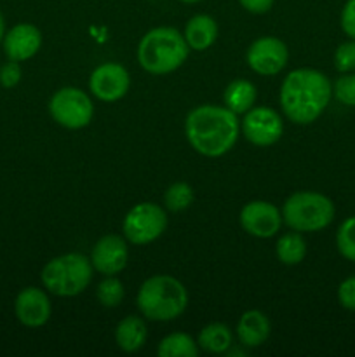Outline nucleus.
Here are the masks:
<instances>
[{"label":"nucleus","instance_id":"nucleus-1","mask_svg":"<svg viewBox=\"0 0 355 357\" xmlns=\"http://www.w3.org/2000/svg\"><path fill=\"white\" fill-rule=\"evenodd\" d=\"M331 82L322 72L299 68L289 73L281 87V107L294 124L317 121L329 105Z\"/></svg>","mask_w":355,"mask_h":357},{"label":"nucleus","instance_id":"nucleus-2","mask_svg":"<svg viewBox=\"0 0 355 357\" xmlns=\"http://www.w3.org/2000/svg\"><path fill=\"white\" fill-rule=\"evenodd\" d=\"M230 108L202 105L187 117V138L198 153L219 157L233 149L239 138V121Z\"/></svg>","mask_w":355,"mask_h":357},{"label":"nucleus","instance_id":"nucleus-3","mask_svg":"<svg viewBox=\"0 0 355 357\" xmlns=\"http://www.w3.org/2000/svg\"><path fill=\"white\" fill-rule=\"evenodd\" d=\"M188 49L187 40L176 28H153L139 42L138 61L146 72L164 75L183 65Z\"/></svg>","mask_w":355,"mask_h":357},{"label":"nucleus","instance_id":"nucleus-4","mask_svg":"<svg viewBox=\"0 0 355 357\" xmlns=\"http://www.w3.org/2000/svg\"><path fill=\"white\" fill-rule=\"evenodd\" d=\"M187 289L171 275L146 279L138 293V307L150 321L176 319L187 309Z\"/></svg>","mask_w":355,"mask_h":357},{"label":"nucleus","instance_id":"nucleus-5","mask_svg":"<svg viewBox=\"0 0 355 357\" xmlns=\"http://www.w3.org/2000/svg\"><path fill=\"white\" fill-rule=\"evenodd\" d=\"M93 261L80 253H68L49 261L42 271V282L58 296H75L89 286Z\"/></svg>","mask_w":355,"mask_h":357},{"label":"nucleus","instance_id":"nucleus-6","mask_svg":"<svg viewBox=\"0 0 355 357\" xmlns=\"http://www.w3.org/2000/svg\"><path fill=\"white\" fill-rule=\"evenodd\" d=\"M282 218L296 232H317L333 222L334 204L317 192H296L285 201Z\"/></svg>","mask_w":355,"mask_h":357},{"label":"nucleus","instance_id":"nucleus-7","mask_svg":"<svg viewBox=\"0 0 355 357\" xmlns=\"http://www.w3.org/2000/svg\"><path fill=\"white\" fill-rule=\"evenodd\" d=\"M49 112H51L52 119L63 128L80 129L89 124L94 108L93 101L86 93L75 89V87H65L52 96L51 103H49Z\"/></svg>","mask_w":355,"mask_h":357},{"label":"nucleus","instance_id":"nucleus-8","mask_svg":"<svg viewBox=\"0 0 355 357\" xmlns=\"http://www.w3.org/2000/svg\"><path fill=\"white\" fill-rule=\"evenodd\" d=\"M167 227V216L160 206L141 202L125 215L124 236L132 244H148L162 236Z\"/></svg>","mask_w":355,"mask_h":357},{"label":"nucleus","instance_id":"nucleus-9","mask_svg":"<svg viewBox=\"0 0 355 357\" xmlns=\"http://www.w3.org/2000/svg\"><path fill=\"white\" fill-rule=\"evenodd\" d=\"M242 131L253 145L270 146L281 139L284 124L281 115L271 108H251L242 121Z\"/></svg>","mask_w":355,"mask_h":357},{"label":"nucleus","instance_id":"nucleus-10","mask_svg":"<svg viewBox=\"0 0 355 357\" xmlns=\"http://www.w3.org/2000/svg\"><path fill=\"white\" fill-rule=\"evenodd\" d=\"M287 47L275 37L258 38L247 51V65L260 75H275L287 65Z\"/></svg>","mask_w":355,"mask_h":357},{"label":"nucleus","instance_id":"nucleus-11","mask_svg":"<svg viewBox=\"0 0 355 357\" xmlns=\"http://www.w3.org/2000/svg\"><path fill=\"white\" fill-rule=\"evenodd\" d=\"M90 93L101 101H117L127 93L129 73L117 63H104L97 66L89 80Z\"/></svg>","mask_w":355,"mask_h":357},{"label":"nucleus","instance_id":"nucleus-12","mask_svg":"<svg viewBox=\"0 0 355 357\" xmlns=\"http://www.w3.org/2000/svg\"><path fill=\"white\" fill-rule=\"evenodd\" d=\"M240 223L247 234L267 239V237L275 236V232H278L282 216L278 209L270 202L254 201L244 206L242 213H240Z\"/></svg>","mask_w":355,"mask_h":357},{"label":"nucleus","instance_id":"nucleus-13","mask_svg":"<svg viewBox=\"0 0 355 357\" xmlns=\"http://www.w3.org/2000/svg\"><path fill=\"white\" fill-rule=\"evenodd\" d=\"M16 317L28 328L44 326L51 317V302L38 288H24L14 303Z\"/></svg>","mask_w":355,"mask_h":357},{"label":"nucleus","instance_id":"nucleus-14","mask_svg":"<svg viewBox=\"0 0 355 357\" xmlns=\"http://www.w3.org/2000/svg\"><path fill=\"white\" fill-rule=\"evenodd\" d=\"M93 267L104 275L118 274L127 264V246L118 236H104L94 246L90 255Z\"/></svg>","mask_w":355,"mask_h":357},{"label":"nucleus","instance_id":"nucleus-15","mask_svg":"<svg viewBox=\"0 0 355 357\" xmlns=\"http://www.w3.org/2000/svg\"><path fill=\"white\" fill-rule=\"evenodd\" d=\"M42 44V35L37 26L19 23L3 35V51L10 61H24L37 54Z\"/></svg>","mask_w":355,"mask_h":357},{"label":"nucleus","instance_id":"nucleus-16","mask_svg":"<svg viewBox=\"0 0 355 357\" xmlns=\"http://www.w3.org/2000/svg\"><path fill=\"white\" fill-rule=\"evenodd\" d=\"M268 335H270V323L260 310H249L240 317L239 326H237V337L242 345L258 347V345L265 344Z\"/></svg>","mask_w":355,"mask_h":357},{"label":"nucleus","instance_id":"nucleus-17","mask_svg":"<svg viewBox=\"0 0 355 357\" xmlns=\"http://www.w3.org/2000/svg\"><path fill=\"white\" fill-rule=\"evenodd\" d=\"M216 37H218V24L211 16L198 14L188 21L187 30H184V40H187L188 47H191L194 51H205L214 44Z\"/></svg>","mask_w":355,"mask_h":357},{"label":"nucleus","instance_id":"nucleus-18","mask_svg":"<svg viewBox=\"0 0 355 357\" xmlns=\"http://www.w3.org/2000/svg\"><path fill=\"white\" fill-rule=\"evenodd\" d=\"M148 331H146V324L143 319L136 316H127L118 323L117 331H115V338L122 351L134 352L145 345Z\"/></svg>","mask_w":355,"mask_h":357},{"label":"nucleus","instance_id":"nucleus-19","mask_svg":"<svg viewBox=\"0 0 355 357\" xmlns=\"http://www.w3.org/2000/svg\"><path fill=\"white\" fill-rule=\"evenodd\" d=\"M223 100H225L226 108H230L233 114H246L256 101V87L249 80H233L225 89Z\"/></svg>","mask_w":355,"mask_h":357},{"label":"nucleus","instance_id":"nucleus-20","mask_svg":"<svg viewBox=\"0 0 355 357\" xmlns=\"http://www.w3.org/2000/svg\"><path fill=\"white\" fill-rule=\"evenodd\" d=\"M198 345L212 354H223L232 345V331L226 324H209L198 335Z\"/></svg>","mask_w":355,"mask_h":357},{"label":"nucleus","instance_id":"nucleus-21","mask_svg":"<svg viewBox=\"0 0 355 357\" xmlns=\"http://www.w3.org/2000/svg\"><path fill=\"white\" fill-rule=\"evenodd\" d=\"M157 354L160 357H197L198 347L188 335L173 333L160 342Z\"/></svg>","mask_w":355,"mask_h":357},{"label":"nucleus","instance_id":"nucleus-22","mask_svg":"<svg viewBox=\"0 0 355 357\" xmlns=\"http://www.w3.org/2000/svg\"><path fill=\"white\" fill-rule=\"evenodd\" d=\"M306 244L298 232H291L282 236L277 241V257L282 264L296 265L305 258Z\"/></svg>","mask_w":355,"mask_h":357},{"label":"nucleus","instance_id":"nucleus-23","mask_svg":"<svg viewBox=\"0 0 355 357\" xmlns=\"http://www.w3.org/2000/svg\"><path fill=\"white\" fill-rule=\"evenodd\" d=\"M164 201H166V206L171 211H183L194 201V190H191V187L188 183L178 181V183L171 185L167 188L166 195H164Z\"/></svg>","mask_w":355,"mask_h":357},{"label":"nucleus","instance_id":"nucleus-24","mask_svg":"<svg viewBox=\"0 0 355 357\" xmlns=\"http://www.w3.org/2000/svg\"><path fill=\"white\" fill-rule=\"evenodd\" d=\"M338 251L347 260L355 261V216L345 220L336 234Z\"/></svg>","mask_w":355,"mask_h":357},{"label":"nucleus","instance_id":"nucleus-25","mask_svg":"<svg viewBox=\"0 0 355 357\" xmlns=\"http://www.w3.org/2000/svg\"><path fill=\"white\" fill-rule=\"evenodd\" d=\"M124 298V286L118 279L108 278L97 286V300L104 307H117Z\"/></svg>","mask_w":355,"mask_h":357},{"label":"nucleus","instance_id":"nucleus-26","mask_svg":"<svg viewBox=\"0 0 355 357\" xmlns=\"http://www.w3.org/2000/svg\"><path fill=\"white\" fill-rule=\"evenodd\" d=\"M333 94L340 103L347 107H355V73L343 75L334 82Z\"/></svg>","mask_w":355,"mask_h":357},{"label":"nucleus","instance_id":"nucleus-27","mask_svg":"<svg viewBox=\"0 0 355 357\" xmlns=\"http://www.w3.org/2000/svg\"><path fill=\"white\" fill-rule=\"evenodd\" d=\"M334 65L336 70L347 73L355 70V40L343 42L334 52Z\"/></svg>","mask_w":355,"mask_h":357},{"label":"nucleus","instance_id":"nucleus-28","mask_svg":"<svg viewBox=\"0 0 355 357\" xmlns=\"http://www.w3.org/2000/svg\"><path fill=\"white\" fill-rule=\"evenodd\" d=\"M338 300L341 307L348 310H355V275L345 279L338 288Z\"/></svg>","mask_w":355,"mask_h":357},{"label":"nucleus","instance_id":"nucleus-29","mask_svg":"<svg viewBox=\"0 0 355 357\" xmlns=\"http://www.w3.org/2000/svg\"><path fill=\"white\" fill-rule=\"evenodd\" d=\"M21 80V68L17 61H9L0 68V84L3 87H14Z\"/></svg>","mask_w":355,"mask_h":357},{"label":"nucleus","instance_id":"nucleus-30","mask_svg":"<svg viewBox=\"0 0 355 357\" xmlns=\"http://www.w3.org/2000/svg\"><path fill=\"white\" fill-rule=\"evenodd\" d=\"M341 28L348 37L355 40V0H347L341 10Z\"/></svg>","mask_w":355,"mask_h":357},{"label":"nucleus","instance_id":"nucleus-31","mask_svg":"<svg viewBox=\"0 0 355 357\" xmlns=\"http://www.w3.org/2000/svg\"><path fill=\"white\" fill-rule=\"evenodd\" d=\"M239 2L244 9L253 14H263L274 6V0H239Z\"/></svg>","mask_w":355,"mask_h":357},{"label":"nucleus","instance_id":"nucleus-32","mask_svg":"<svg viewBox=\"0 0 355 357\" xmlns=\"http://www.w3.org/2000/svg\"><path fill=\"white\" fill-rule=\"evenodd\" d=\"M3 30H6V23H3L2 13H0V42H2V38H3Z\"/></svg>","mask_w":355,"mask_h":357},{"label":"nucleus","instance_id":"nucleus-33","mask_svg":"<svg viewBox=\"0 0 355 357\" xmlns=\"http://www.w3.org/2000/svg\"><path fill=\"white\" fill-rule=\"evenodd\" d=\"M181 2H184V3H197V2H200V0H181Z\"/></svg>","mask_w":355,"mask_h":357}]
</instances>
